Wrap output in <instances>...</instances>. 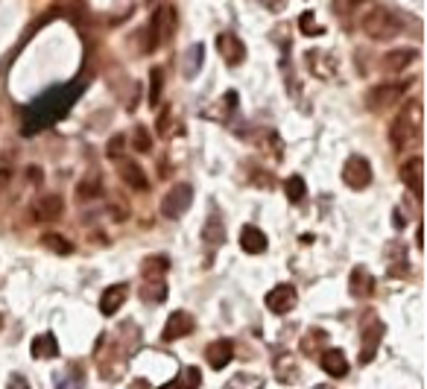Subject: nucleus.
I'll return each mask as SVG.
<instances>
[{
    "label": "nucleus",
    "instance_id": "obj_5",
    "mask_svg": "<svg viewBox=\"0 0 427 389\" xmlns=\"http://www.w3.org/2000/svg\"><path fill=\"white\" fill-rule=\"evenodd\" d=\"M343 182L354 190H363L372 185V164H369L363 156H351L343 167Z\"/></svg>",
    "mask_w": 427,
    "mask_h": 389
},
{
    "label": "nucleus",
    "instance_id": "obj_4",
    "mask_svg": "<svg viewBox=\"0 0 427 389\" xmlns=\"http://www.w3.org/2000/svg\"><path fill=\"white\" fill-rule=\"evenodd\" d=\"M191 202H193V188H191V185H176V188H170V193L164 197L161 214H164L167 220H179V217H184V211L191 208Z\"/></svg>",
    "mask_w": 427,
    "mask_h": 389
},
{
    "label": "nucleus",
    "instance_id": "obj_24",
    "mask_svg": "<svg viewBox=\"0 0 427 389\" xmlns=\"http://www.w3.org/2000/svg\"><path fill=\"white\" fill-rule=\"evenodd\" d=\"M223 389H264V378L261 374H252V372H240Z\"/></svg>",
    "mask_w": 427,
    "mask_h": 389
},
{
    "label": "nucleus",
    "instance_id": "obj_29",
    "mask_svg": "<svg viewBox=\"0 0 427 389\" xmlns=\"http://www.w3.org/2000/svg\"><path fill=\"white\" fill-rule=\"evenodd\" d=\"M284 193H287L290 202H302L305 199V179L302 176H290L287 185H284Z\"/></svg>",
    "mask_w": 427,
    "mask_h": 389
},
{
    "label": "nucleus",
    "instance_id": "obj_8",
    "mask_svg": "<svg viewBox=\"0 0 427 389\" xmlns=\"http://www.w3.org/2000/svg\"><path fill=\"white\" fill-rule=\"evenodd\" d=\"M398 176H401V182L410 188V193L416 199H421V188H424V161L419 156H410L404 164H401V170H398Z\"/></svg>",
    "mask_w": 427,
    "mask_h": 389
},
{
    "label": "nucleus",
    "instance_id": "obj_15",
    "mask_svg": "<svg viewBox=\"0 0 427 389\" xmlns=\"http://www.w3.org/2000/svg\"><path fill=\"white\" fill-rule=\"evenodd\" d=\"M404 82H395V85H378V88H372V91H369V108H383V106H389L392 100H395V97L398 94H404Z\"/></svg>",
    "mask_w": 427,
    "mask_h": 389
},
{
    "label": "nucleus",
    "instance_id": "obj_9",
    "mask_svg": "<svg viewBox=\"0 0 427 389\" xmlns=\"http://www.w3.org/2000/svg\"><path fill=\"white\" fill-rule=\"evenodd\" d=\"M65 214V199L59 193H45V197H38L35 205H33V217L38 222H53Z\"/></svg>",
    "mask_w": 427,
    "mask_h": 389
},
{
    "label": "nucleus",
    "instance_id": "obj_2",
    "mask_svg": "<svg viewBox=\"0 0 427 389\" xmlns=\"http://www.w3.org/2000/svg\"><path fill=\"white\" fill-rule=\"evenodd\" d=\"M363 33L372 38V41H389V38H395L398 33L404 30V24H401V18L395 15L392 9H387V6H375V9H369L366 15H363Z\"/></svg>",
    "mask_w": 427,
    "mask_h": 389
},
{
    "label": "nucleus",
    "instance_id": "obj_7",
    "mask_svg": "<svg viewBox=\"0 0 427 389\" xmlns=\"http://www.w3.org/2000/svg\"><path fill=\"white\" fill-rule=\"evenodd\" d=\"M296 301H298V293H296V287H290V284H278V287H273L266 293V308L273 313H278V316L290 313L296 308Z\"/></svg>",
    "mask_w": 427,
    "mask_h": 389
},
{
    "label": "nucleus",
    "instance_id": "obj_1",
    "mask_svg": "<svg viewBox=\"0 0 427 389\" xmlns=\"http://www.w3.org/2000/svg\"><path fill=\"white\" fill-rule=\"evenodd\" d=\"M421 138V100L412 97L404 103V108L395 115L392 126H389V141L395 149H404L410 144H416Z\"/></svg>",
    "mask_w": 427,
    "mask_h": 389
},
{
    "label": "nucleus",
    "instance_id": "obj_35",
    "mask_svg": "<svg viewBox=\"0 0 427 389\" xmlns=\"http://www.w3.org/2000/svg\"><path fill=\"white\" fill-rule=\"evenodd\" d=\"M313 389H334L331 383H319V386H313Z\"/></svg>",
    "mask_w": 427,
    "mask_h": 389
},
{
    "label": "nucleus",
    "instance_id": "obj_28",
    "mask_svg": "<svg viewBox=\"0 0 427 389\" xmlns=\"http://www.w3.org/2000/svg\"><path fill=\"white\" fill-rule=\"evenodd\" d=\"M99 193H103V182H99V179H85L76 188V199H94Z\"/></svg>",
    "mask_w": 427,
    "mask_h": 389
},
{
    "label": "nucleus",
    "instance_id": "obj_13",
    "mask_svg": "<svg viewBox=\"0 0 427 389\" xmlns=\"http://www.w3.org/2000/svg\"><path fill=\"white\" fill-rule=\"evenodd\" d=\"M419 59V53L416 50H387L380 56V67L387 74H401L407 71V67Z\"/></svg>",
    "mask_w": 427,
    "mask_h": 389
},
{
    "label": "nucleus",
    "instance_id": "obj_11",
    "mask_svg": "<svg viewBox=\"0 0 427 389\" xmlns=\"http://www.w3.org/2000/svg\"><path fill=\"white\" fill-rule=\"evenodd\" d=\"M126 296H129V287H126V284H111V287H106L103 296H99V313H103V316H115L123 308Z\"/></svg>",
    "mask_w": 427,
    "mask_h": 389
},
{
    "label": "nucleus",
    "instance_id": "obj_17",
    "mask_svg": "<svg viewBox=\"0 0 427 389\" xmlns=\"http://www.w3.org/2000/svg\"><path fill=\"white\" fill-rule=\"evenodd\" d=\"M348 290H351V296H357V299H369V296L375 293V278L369 275V270H366V267L351 270V284H348Z\"/></svg>",
    "mask_w": 427,
    "mask_h": 389
},
{
    "label": "nucleus",
    "instance_id": "obj_30",
    "mask_svg": "<svg viewBox=\"0 0 427 389\" xmlns=\"http://www.w3.org/2000/svg\"><path fill=\"white\" fill-rule=\"evenodd\" d=\"M135 141H132V147L138 149V152H150L152 149V135L144 129V126H135Z\"/></svg>",
    "mask_w": 427,
    "mask_h": 389
},
{
    "label": "nucleus",
    "instance_id": "obj_36",
    "mask_svg": "<svg viewBox=\"0 0 427 389\" xmlns=\"http://www.w3.org/2000/svg\"><path fill=\"white\" fill-rule=\"evenodd\" d=\"M161 389H176V386H173V383H164V386H161Z\"/></svg>",
    "mask_w": 427,
    "mask_h": 389
},
{
    "label": "nucleus",
    "instance_id": "obj_21",
    "mask_svg": "<svg viewBox=\"0 0 427 389\" xmlns=\"http://www.w3.org/2000/svg\"><path fill=\"white\" fill-rule=\"evenodd\" d=\"M59 354V342H56L53 333H38V337L33 340V357L38 360H50Z\"/></svg>",
    "mask_w": 427,
    "mask_h": 389
},
{
    "label": "nucleus",
    "instance_id": "obj_33",
    "mask_svg": "<svg viewBox=\"0 0 427 389\" xmlns=\"http://www.w3.org/2000/svg\"><path fill=\"white\" fill-rule=\"evenodd\" d=\"M6 389H30V381H26L24 374H12L6 381Z\"/></svg>",
    "mask_w": 427,
    "mask_h": 389
},
{
    "label": "nucleus",
    "instance_id": "obj_25",
    "mask_svg": "<svg viewBox=\"0 0 427 389\" xmlns=\"http://www.w3.org/2000/svg\"><path fill=\"white\" fill-rule=\"evenodd\" d=\"M173 386L176 389H199L202 386V372H199L196 366H184L179 372V378L173 381Z\"/></svg>",
    "mask_w": 427,
    "mask_h": 389
},
{
    "label": "nucleus",
    "instance_id": "obj_10",
    "mask_svg": "<svg viewBox=\"0 0 427 389\" xmlns=\"http://www.w3.org/2000/svg\"><path fill=\"white\" fill-rule=\"evenodd\" d=\"M118 176L123 179L126 188H132V190H150V179H147L144 167H140L138 161L120 158V161H118Z\"/></svg>",
    "mask_w": 427,
    "mask_h": 389
},
{
    "label": "nucleus",
    "instance_id": "obj_14",
    "mask_svg": "<svg viewBox=\"0 0 427 389\" xmlns=\"http://www.w3.org/2000/svg\"><path fill=\"white\" fill-rule=\"evenodd\" d=\"M240 249L249 255H261L266 252V238H264V231L258 226H243L240 229Z\"/></svg>",
    "mask_w": 427,
    "mask_h": 389
},
{
    "label": "nucleus",
    "instance_id": "obj_27",
    "mask_svg": "<svg viewBox=\"0 0 427 389\" xmlns=\"http://www.w3.org/2000/svg\"><path fill=\"white\" fill-rule=\"evenodd\" d=\"M161 88H164V74H161V67H152V74H150V106H159Z\"/></svg>",
    "mask_w": 427,
    "mask_h": 389
},
{
    "label": "nucleus",
    "instance_id": "obj_18",
    "mask_svg": "<svg viewBox=\"0 0 427 389\" xmlns=\"http://www.w3.org/2000/svg\"><path fill=\"white\" fill-rule=\"evenodd\" d=\"M273 369H275V378L281 383H298V363L293 354H278Z\"/></svg>",
    "mask_w": 427,
    "mask_h": 389
},
{
    "label": "nucleus",
    "instance_id": "obj_6",
    "mask_svg": "<svg viewBox=\"0 0 427 389\" xmlns=\"http://www.w3.org/2000/svg\"><path fill=\"white\" fill-rule=\"evenodd\" d=\"M196 328L193 316L188 311H173L170 313V319L164 322V331H161V340L164 342H176V340H184L188 333Z\"/></svg>",
    "mask_w": 427,
    "mask_h": 389
},
{
    "label": "nucleus",
    "instance_id": "obj_20",
    "mask_svg": "<svg viewBox=\"0 0 427 389\" xmlns=\"http://www.w3.org/2000/svg\"><path fill=\"white\" fill-rule=\"evenodd\" d=\"M380 337H383V325L380 322H372L366 331H363V363H369V360L375 357V351H378V342H380Z\"/></svg>",
    "mask_w": 427,
    "mask_h": 389
},
{
    "label": "nucleus",
    "instance_id": "obj_3",
    "mask_svg": "<svg viewBox=\"0 0 427 389\" xmlns=\"http://www.w3.org/2000/svg\"><path fill=\"white\" fill-rule=\"evenodd\" d=\"M167 21H173V12L170 9H155L152 12V18H150V26H147V38H144V50L152 53V50H159V44L164 38L173 35V26H167Z\"/></svg>",
    "mask_w": 427,
    "mask_h": 389
},
{
    "label": "nucleus",
    "instance_id": "obj_31",
    "mask_svg": "<svg viewBox=\"0 0 427 389\" xmlns=\"http://www.w3.org/2000/svg\"><path fill=\"white\" fill-rule=\"evenodd\" d=\"M123 149H126V135H115V138L108 141V147H106V156L115 158V161H120V158H123Z\"/></svg>",
    "mask_w": 427,
    "mask_h": 389
},
{
    "label": "nucleus",
    "instance_id": "obj_34",
    "mask_svg": "<svg viewBox=\"0 0 427 389\" xmlns=\"http://www.w3.org/2000/svg\"><path fill=\"white\" fill-rule=\"evenodd\" d=\"M129 389H150V383H147V381H135Z\"/></svg>",
    "mask_w": 427,
    "mask_h": 389
},
{
    "label": "nucleus",
    "instance_id": "obj_22",
    "mask_svg": "<svg viewBox=\"0 0 427 389\" xmlns=\"http://www.w3.org/2000/svg\"><path fill=\"white\" fill-rule=\"evenodd\" d=\"M170 270V258L167 255H150L144 258V263H140V272H144V278L150 281V278H164Z\"/></svg>",
    "mask_w": 427,
    "mask_h": 389
},
{
    "label": "nucleus",
    "instance_id": "obj_32",
    "mask_svg": "<svg viewBox=\"0 0 427 389\" xmlns=\"http://www.w3.org/2000/svg\"><path fill=\"white\" fill-rule=\"evenodd\" d=\"M170 126H173V115H170V108H161V115H159V135H167Z\"/></svg>",
    "mask_w": 427,
    "mask_h": 389
},
{
    "label": "nucleus",
    "instance_id": "obj_16",
    "mask_svg": "<svg viewBox=\"0 0 427 389\" xmlns=\"http://www.w3.org/2000/svg\"><path fill=\"white\" fill-rule=\"evenodd\" d=\"M319 363L328 374H334V378H346L348 374V360L339 349H325L322 357H319Z\"/></svg>",
    "mask_w": 427,
    "mask_h": 389
},
{
    "label": "nucleus",
    "instance_id": "obj_12",
    "mask_svg": "<svg viewBox=\"0 0 427 389\" xmlns=\"http://www.w3.org/2000/svg\"><path fill=\"white\" fill-rule=\"evenodd\" d=\"M234 357V342L232 340H214L205 349V360L211 369H225Z\"/></svg>",
    "mask_w": 427,
    "mask_h": 389
},
{
    "label": "nucleus",
    "instance_id": "obj_26",
    "mask_svg": "<svg viewBox=\"0 0 427 389\" xmlns=\"http://www.w3.org/2000/svg\"><path fill=\"white\" fill-rule=\"evenodd\" d=\"M202 234H205V243H208V246H223V240H225V234H223V220H220V217H211Z\"/></svg>",
    "mask_w": 427,
    "mask_h": 389
},
{
    "label": "nucleus",
    "instance_id": "obj_23",
    "mask_svg": "<svg viewBox=\"0 0 427 389\" xmlns=\"http://www.w3.org/2000/svg\"><path fill=\"white\" fill-rule=\"evenodd\" d=\"M41 243H45L47 249H53L56 255H70L74 252V243H70L65 234H59V231H47V234H41Z\"/></svg>",
    "mask_w": 427,
    "mask_h": 389
},
{
    "label": "nucleus",
    "instance_id": "obj_19",
    "mask_svg": "<svg viewBox=\"0 0 427 389\" xmlns=\"http://www.w3.org/2000/svg\"><path fill=\"white\" fill-rule=\"evenodd\" d=\"M140 299L147 304H161L167 299V281L164 278H150V281L140 284Z\"/></svg>",
    "mask_w": 427,
    "mask_h": 389
}]
</instances>
